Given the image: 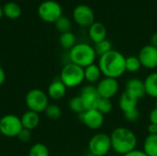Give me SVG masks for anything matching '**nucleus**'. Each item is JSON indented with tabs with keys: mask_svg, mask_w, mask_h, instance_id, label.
Returning <instances> with one entry per match:
<instances>
[{
	"mask_svg": "<svg viewBox=\"0 0 157 156\" xmlns=\"http://www.w3.org/2000/svg\"><path fill=\"white\" fill-rule=\"evenodd\" d=\"M83 100L86 110L88 109H97L98 105L101 99L97 87L93 85H87L83 87L79 95Z\"/></svg>",
	"mask_w": 157,
	"mask_h": 156,
	"instance_id": "ddd939ff",
	"label": "nucleus"
},
{
	"mask_svg": "<svg viewBox=\"0 0 157 156\" xmlns=\"http://www.w3.org/2000/svg\"><path fill=\"white\" fill-rule=\"evenodd\" d=\"M28 156H50V152L45 144L38 143L30 147Z\"/></svg>",
	"mask_w": 157,
	"mask_h": 156,
	"instance_id": "cd10ccee",
	"label": "nucleus"
},
{
	"mask_svg": "<svg viewBox=\"0 0 157 156\" xmlns=\"http://www.w3.org/2000/svg\"><path fill=\"white\" fill-rule=\"evenodd\" d=\"M97 109H98L101 114H103L104 116L109 114V113L112 111V109H113V104H112L111 99L101 98L100 101H99V103H98V105Z\"/></svg>",
	"mask_w": 157,
	"mask_h": 156,
	"instance_id": "c756f323",
	"label": "nucleus"
},
{
	"mask_svg": "<svg viewBox=\"0 0 157 156\" xmlns=\"http://www.w3.org/2000/svg\"><path fill=\"white\" fill-rule=\"evenodd\" d=\"M59 42L63 48L70 51L76 44V37L72 31L61 33L59 37Z\"/></svg>",
	"mask_w": 157,
	"mask_h": 156,
	"instance_id": "5701e85b",
	"label": "nucleus"
},
{
	"mask_svg": "<svg viewBox=\"0 0 157 156\" xmlns=\"http://www.w3.org/2000/svg\"><path fill=\"white\" fill-rule=\"evenodd\" d=\"M6 78V73H5V71H4V69L0 66V86H2V85L5 83Z\"/></svg>",
	"mask_w": 157,
	"mask_h": 156,
	"instance_id": "e433bc0d",
	"label": "nucleus"
},
{
	"mask_svg": "<svg viewBox=\"0 0 157 156\" xmlns=\"http://www.w3.org/2000/svg\"><path fill=\"white\" fill-rule=\"evenodd\" d=\"M79 116L83 124L88 129L93 131L99 130L105 122L104 115L101 114L98 109L86 110L84 113H82Z\"/></svg>",
	"mask_w": 157,
	"mask_h": 156,
	"instance_id": "f8f14e48",
	"label": "nucleus"
},
{
	"mask_svg": "<svg viewBox=\"0 0 157 156\" xmlns=\"http://www.w3.org/2000/svg\"><path fill=\"white\" fill-rule=\"evenodd\" d=\"M96 87L101 98L112 99L118 94L120 85L118 79L104 77L99 80Z\"/></svg>",
	"mask_w": 157,
	"mask_h": 156,
	"instance_id": "9d476101",
	"label": "nucleus"
},
{
	"mask_svg": "<svg viewBox=\"0 0 157 156\" xmlns=\"http://www.w3.org/2000/svg\"><path fill=\"white\" fill-rule=\"evenodd\" d=\"M146 95L151 97L157 98V72H153L149 74L144 80Z\"/></svg>",
	"mask_w": 157,
	"mask_h": 156,
	"instance_id": "aec40b11",
	"label": "nucleus"
},
{
	"mask_svg": "<svg viewBox=\"0 0 157 156\" xmlns=\"http://www.w3.org/2000/svg\"><path fill=\"white\" fill-rule=\"evenodd\" d=\"M125 68H126V72H129V73L138 72L142 68V63H141L138 56L130 55V56L126 57Z\"/></svg>",
	"mask_w": 157,
	"mask_h": 156,
	"instance_id": "b1692460",
	"label": "nucleus"
},
{
	"mask_svg": "<svg viewBox=\"0 0 157 156\" xmlns=\"http://www.w3.org/2000/svg\"><path fill=\"white\" fill-rule=\"evenodd\" d=\"M147 131H148V134H157L156 124L149 123V125L147 126Z\"/></svg>",
	"mask_w": 157,
	"mask_h": 156,
	"instance_id": "f704fd0d",
	"label": "nucleus"
},
{
	"mask_svg": "<svg viewBox=\"0 0 157 156\" xmlns=\"http://www.w3.org/2000/svg\"><path fill=\"white\" fill-rule=\"evenodd\" d=\"M125 91L130 93L138 100H140L146 95L144 82L138 77H132L127 81L125 85Z\"/></svg>",
	"mask_w": 157,
	"mask_h": 156,
	"instance_id": "4468645a",
	"label": "nucleus"
},
{
	"mask_svg": "<svg viewBox=\"0 0 157 156\" xmlns=\"http://www.w3.org/2000/svg\"><path fill=\"white\" fill-rule=\"evenodd\" d=\"M126 57L116 50H111L98 59V66L105 77L118 79L126 72Z\"/></svg>",
	"mask_w": 157,
	"mask_h": 156,
	"instance_id": "f257e3e1",
	"label": "nucleus"
},
{
	"mask_svg": "<svg viewBox=\"0 0 157 156\" xmlns=\"http://www.w3.org/2000/svg\"><path fill=\"white\" fill-rule=\"evenodd\" d=\"M138 101L139 100L136 97H134L130 93H128L124 90V92L120 97L119 107L121 109V111L123 113H125V112H128V111H131L132 109L137 108Z\"/></svg>",
	"mask_w": 157,
	"mask_h": 156,
	"instance_id": "f3484780",
	"label": "nucleus"
},
{
	"mask_svg": "<svg viewBox=\"0 0 157 156\" xmlns=\"http://www.w3.org/2000/svg\"><path fill=\"white\" fill-rule=\"evenodd\" d=\"M45 116L51 120H57L62 117V108L55 104H49L44 110Z\"/></svg>",
	"mask_w": 157,
	"mask_h": 156,
	"instance_id": "bb28decb",
	"label": "nucleus"
},
{
	"mask_svg": "<svg viewBox=\"0 0 157 156\" xmlns=\"http://www.w3.org/2000/svg\"><path fill=\"white\" fill-rule=\"evenodd\" d=\"M88 151L93 156H106L112 149L110 136L99 132L92 136L88 142Z\"/></svg>",
	"mask_w": 157,
	"mask_h": 156,
	"instance_id": "423d86ee",
	"label": "nucleus"
},
{
	"mask_svg": "<svg viewBox=\"0 0 157 156\" xmlns=\"http://www.w3.org/2000/svg\"><path fill=\"white\" fill-rule=\"evenodd\" d=\"M25 103L29 110L41 113L44 112L49 105V97L47 93L39 88L29 90L25 97Z\"/></svg>",
	"mask_w": 157,
	"mask_h": 156,
	"instance_id": "39448f33",
	"label": "nucleus"
},
{
	"mask_svg": "<svg viewBox=\"0 0 157 156\" xmlns=\"http://www.w3.org/2000/svg\"><path fill=\"white\" fill-rule=\"evenodd\" d=\"M60 80L67 88L77 87L85 81L84 68L69 63L63 67L60 74Z\"/></svg>",
	"mask_w": 157,
	"mask_h": 156,
	"instance_id": "20e7f679",
	"label": "nucleus"
},
{
	"mask_svg": "<svg viewBox=\"0 0 157 156\" xmlns=\"http://www.w3.org/2000/svg\"><path fill=\"white\" fill-rule=\"evenodd\" d=\"M88 36L96 44L107 39V28L101 22H94L88 28Z\"/></svg>",
	"mask_w": 157,
	"mask_h": 156,
	"instance_id": "2eb2a0df",
	"label": "nucleus"
},
{
	"mask_svg": "<svg viewBox=\"0 0 157 156\" xmlns=\"http://www.w3.org/2000/svg\"><path fill=\"white\" fill-rule=\"evenodd\" d=\"M38 14L42 20L54 23L63 15V7L55 0H44L38 6Z\"/></svg>",
	"mask_w": 157,
	"mask_h": 156,
	"instance_id": "0eeeda50",
	"label": "nucleus"
},
{
	"mask_svg": "<svg viewBox=\"0 0 157 156\" xmlns=\"http://www.w3.org/2000/svg\"><path fill=\"white\" fill-rule=\"evenodd\" d=\"M122 156H147L144 153V151H141V150H137V149H135V150H133V151H132V152H130V153H128V154H124V155Z\"/></svg>",
	"mask_w": 157,
	"mask_h": 156,
	"instance_id": "72a5a7b5",
	"label": "nucleus"
},
{
	"mask_svg": "<svg viewBox=\"0 0 157 156\" xmlns=\"http://www.w3.org/2000/svg\"><path fill=\"white\" fill-rule=\"evenodd\" d=\"M124 115V118L127 121L129 122H137L140 119V111L138 108H135V109H132L131 111H128V112H125L123 113Z\"/></svg>",
	"mask_w": 157,
	"mask_h": 156,
	"instance_id": "7c9ffc66",
	"label": "nucleus"
},
{
	"mask_svg": "<svg viewBox=\"0 0 157 156\" xmlns=\"http://www.w3.org/2000/svg\"><path fill=\"white\" fill-rule=\"evenodd\" d=\"M2 7H3L4 15L6 17L11 18V19L17 18L21 15V13H22L21 6L17 3L13 2V1H9V2L5 3Z\"/></svg>",
	"mask_w": 157,
	"mask_h": 156,
	"instance_id": "412c9836",
	"label": "nucleus"
},
{
	"mask_svg": "<svg viewBox=\"0 0 157 156\" xmlns=\"http://www.w3.org/2000/svg\"><path fill=\"white\" fill-rule=\"evenodd\" d=\"M84 73H85V80L88 82L90 85L98 83L102 75L98 64L96 63L90 64L87 67L84 68Z\"/></svg>",
	"mask_w": 157,
	"mask_h": 156,
	"instance_id": "6ab92c4d",
	"label": "nucleus"
},
{
	"mask_svg": "<svg viewBox=\"0 0 157 156\" xmlns=\"http://www.w3.org/2000/svg\"><path fill=\"white\" fill-rule=\"evenodd\" d=\"M21 123L24 129L32 131L36 129L39 124H40V115L37 112L31 111V110H27L26 112L23 113V115L20 118Z\"/></svg>",
	"mask_w": 157,
	"mask_h": 156,
	"instance_id": "a211bd4d",
	"label": "nucleus"
},
{
	"mask_svg": "<svg viewBox=\"0 0 157 156\" xmlns=\"http://www.w3.org/2000/svg\"><path fill=\"white\" fill-rule=\"evenodd\" d=\"M68 107L73 112H75L78 115H81L82 113H84L86 111V108L84 106L83 100L80 96H75V97H72L69 100Z\"/></svg>",
	"mask_w": 157,
	"mask_h": 156,
	"instance_id": "393cba45",
	"label": "nucleus"
},
{
	"mask_svg": "<svg viewBox=\"0 0 157 156\" xmlns=\"http://www.w3.org/2000/svg\"><path fill=\"white\" fill-rule=\"evenodd\" d=\"M66 91H67V87L65 86V85L60 79H57L52 81L49 85L47 95L49 98H52L53 100H60L64 97Z\"/></svg>",
	"mask_w": 157,
	"mask_h": 156,
	"instance_id": "dca6fc26",
	"label": "nucleus"
},
{
	"mask_svg": "<svg viewBox=\"0 0 157 156\" xmlns=\"http://www.w3.org/2000/svg\"><path fill=\"white\" fill-rule=\"evenodd\" d=\"M17 138L19 140V142L21 143H28L29 141L31 140L32 138V134H31V131L27 130V129H22L21 131L18 133V135L17 136Z\"/></svg>",
	"mask_w": 157,
	"mask_h": 156,
	"instance_id": "2f4dec72",
	"label": "nucleus"
},
{
	"mask_svg": "<svg viewBox=\"0 0 157 156\" xmlns=\"http://www.w3.org/2000/svg\"><path fill=\"white\" fill-rule=\"evenodd\" d=\"M73 18L80 27L89 28L95 22V13L89 6L80 4L74 8Z\"/></svg>",
	"mask_w": 157,
	"mask_h": 156,
	"instance_id": "1a4fd4ad",
	"label": "nucleus"
},
{
	"mask_svg": "<svg viewBox=\"0 0 157 156\" xmlns=\"http://www.w3.org/2000/svg\"><path fill=\"white\" fill-rule=\"evenodd\" d=\"M94 49H95V51H96V54L97 56H102L104 54H106L107 52L110 51L112 49V44L111 42L109 40H104L100 42H98L95 44L94 46Z\"/></svg>",
	"mask_w": 157,
	"mask_h": 156,
	"instance_id": "c85d7f7f",
	"label": "nucleus"
},
{
	"mask_svg": "<svg viewBox=\"0 0 157 156\" xmlns=\"http://www.w3.org/2000/svg\"><path fill=\"white\" fill-rule=\"evenodd\" d=\"M55 28L57 29V30H59L61 33H65V32H69L72 29V21L71 19L66 17L62 15L55 22Z\"/></svg>",
	"mask_w": 157,
	"mask_h": 156,
	"instance_id": "a878e982",
	"label": "nucleus"
},
{
	"mask_svg": "<svg viewBox=\"0 0 157 156\" xmlns=\"http://www.w3.org/2000/svg\"><path fill=\"white\" fill-rule=\"evenodd\" d=\"M143 151L147 156H157V134H148L146 136Z\"/></svg>",
	"mask_w": 157,
	"mask_h": 156,
	"instance_id": "4be33fe9",
	"label": "nucleus"
},
{
	"mask_svg": "<svg viewBox=\"0 0 157 156\" xmlns=\"http://www.w3.org/2000/svg\"><path fill=\"white\" fill-rule=\"evenodd\" d=\"M155 108H157V98L155 99Z\"/></svg>",
	"mask_w": 157,
	"mask_h": 156,
	"instance_id": "58836bf2",
	"label": "nucleus"
},
{
	"mask_svg": "<svg viewBox=\"0 0 157 156\" xmlns=\"http://www.w3.org/2000/svg\"><path fill=\"white\" fill-rule=\"evenodd\" d=\"M3 15H4V13H3V7H2V6H0V19L2 18Z\"/></svg>",
	"mask_w": 157,
	"mask_h": 156,
	"instance_id": "4c0bfd02",
	"label": "nucleus"
},
{
	"mask_svg": "<svg viewBox=\"0 0 157 156\" xmlns=\"http://www.w3.org/2000/svg\"><path fill=\"white\" fill-rule=\"evenodd\" d=\"M96 58L97 54L94 47L85 42L76 43L69 51L70 63L79 65L83 68L95 63Z\"/></svg>",
	"mask_w": 157,
	"mask_h": 156,
	"instance_id": "7ed1b4c3",
	"label": "nucleus"
},
{
	"mask_svg": "<svg viewBox=\"0 0 157 156\" xmlns=\"http://www.w3.org/2000/svg\"><path fill=\"white\" fill-rule=\"evenodd\" d=\"M150 44L153 45L154 47L157 48V31H155V33H153V35L151 36V39H150Z\"/></svg>",
	"mask_w": 157,
	"mask_h": 156,
	"instance_id": "c9c22d12",
	"label": "nucleus"
},
{
	"mask_svg": "<svg viewBox=\"0 0 157 156\" xmlns=\"http://www.w3.org/2000/svg\"><path fill=\"white\" fill-rule=\"evenodd\" d=\"M138 58L142 63V67L154 70L157 67V48L151 44L144 45L139 51Z\"/></svg>",
	"mask_w": 157,
	"mask_h": 156,
	"instance_id": "9b49d317",
	"label": "nucleus"
},
{
	"mask_svg": "<svg viewBox=\"0 0 157 156\" xmlns=\"http://www.w3.org/2000/svg\"><path fill=\"white\" fill-rule=\"evenodd\" d=\"M23 129L21 120L14 114H6L0 119V133L7 138H14Z\"/></svg>",
	"mask_w": 157,
	"mask_h": 156,
	"instance_id": "6e6552de",
	"label": "nucleus"
},
{
	"mask_svg": "<svg viewBox=\"0 0 157 156\" xmlns=\"http://www.w3.org/2000/svg\"><path fill=\"white\" fill-rule=\"evenodd\" d=\"M149 121L150 123H153V124H156L157 125V108H154L150 114H149Z\"/></svg>",
	"mask_w": 157,
	"mask_h": 156,
	"instance_id": "473e14b6",
	"label": "nucleus"
},
{
	"mask_svg": "<svg viewBox=\"0 0 157 156\" xmlns=\"http://www.w3.org/2000/svg\"><path fill=\"white\" fill-rule=\"evenodd\" d=\"M109 136L112 150L121 156L135 150L137 147L138 140L135 133L126 127L114 129Z\"/></svg>",
	"mask_w": 157,
	"mask_h": 156,
	"instance_id": "f03ea898",
	"label": "nucleus"
}]
</instances>
